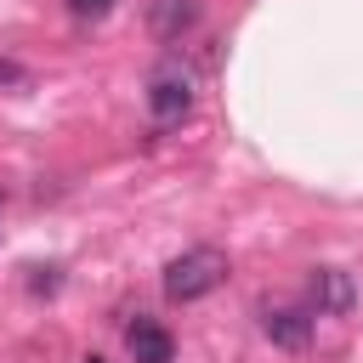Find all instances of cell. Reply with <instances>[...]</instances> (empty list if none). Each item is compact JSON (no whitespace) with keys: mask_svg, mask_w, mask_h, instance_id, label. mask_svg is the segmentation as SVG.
Listing matches in <instances>:
<instances>
[{"mask_svg":"<svg viewBox=\"0 0 363 363\" xmlns=\"http://www.w3.org/2000/svg\"><path fill=\"white\" fill-rule=\"evenodd\" d=\"M227 284V255L221 250H210V244H199V250H182L170 267H164V295L170 301H204V295H216Z\"/></svg>","mask_w":363,"mask_h":363,"instance_id":"6da1fadb","label":"cell"},{"mask_svg":"<svg viewBox=\"0 0 363 363\" xmlns=\"http://www.w3.org/2000/svg\"><path fill=\"white\" fill-rule=\"evenodd\" d=\"M147 108H153V119H164V125L187 119V108H193V85H187V74H176V68L153 74V85H147Z\"/></svg>","mask_w":363,"mask_h":363,"instance_id":"7a4b0ae2","label":"cell"},{"mask_svg":"<svg viewBox=\"0 0 363 363\" xmlns=\"http://www.w3.org/2000/svg\"><path fill=\"white\" fill-rule=\"evenodd\" d=\"M261 329H267L272 346L301 352V346L312 340V312H306V306H267V312H261Z\"/></svg>","mask_w":363,"mask_h":363,"instance_id":"3957f363","label":"cell"},{"mask_svg":"<svg viewBox=\"0 0 363 363\" xmlns=\"http://www.w3.org/2000/svg\"><path fill=\"white\" fill-rule=\"evenodd\" d=\"M306 289H312V306H318V312H346V306H352V295H357V289H352V278H346L340 267H318Z\"/></svg>","mask_w":363,"mask_h":363,"instance_id":"277c9868","label":"cell"},{"mask_svg":"<svg viewBox=\"0 0 363 363\" xmlns=\"http://www.w3.org/2000/svg\"><path fill=\"white\" fill-rule=\"evenodd\" d=\"M125 346H130L136 363H170V335H164V323H153V318H136V323L125 329Z\"/></svg>","mask_w":363,"mask_h":363,"instance_id":"5b68a950","label":"cell"},{"mask_svg":"<svg viewBox=\"0 0 363 363\" xmlns=\"http://www.w3.org/2000/svg\"><path fill=\"white\" fill-rule=\"evenodd\" d=\"M193 17H199V6H193V0H153V34H159V40L182 34Z\"/></svg>","mask_w":363,"mask_h":363,"instance_id":"8992f818","label":"cell"},{"mask_svg":"<svg viewBox=\"0 0 363 363\" xmlns=\"http://www.w3.org/2000/svg\"><path fill=\"white\" fill-rule=\"evenodd\" d=\"M74 6V17H108L113 11V0H68Z\"/></svg>","mask_w":363,"mask_h":363,"instance_id":"52a82bcc","label":"cell"},{"mask_svg":"<svg viewBox=\"0 0 363 363\" xmlns=\"http://www.w3.org/2000/svg\"><path fill=\"white\" fill-rule=\"evenodd\" d=\"M0 85H23V68H17V62H6V57H0Z\"/></svg>","mask_w":363,"mask_h":363,"instance_id":"ba28073f","label":"cell"},{"mask_svg":"<svg viewBox=\"0 0 363 363\" xmlns=\"http://www.w3.org/2000/svg\"><path fill=\"white\" fill-rule=\"evenodd\" d=\"M85 363H108V357H85Z\"/></svg>","mask_w":363,"mask_h":363,"instance_id":"9c48e42d","label":"cell"}]
</instances>
